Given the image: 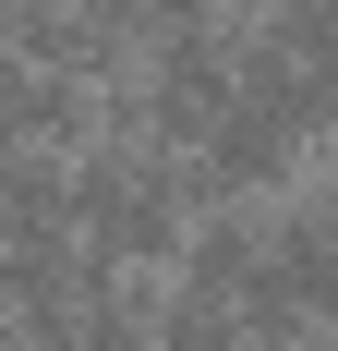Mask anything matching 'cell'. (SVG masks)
Returning a JSON list of instances; mask_svg holds the SVG:
<instances>
[{"mask_svg":"<svg viewBox=\"0 0 338 351\" xmlns=\"http://www.w3.org/2000/svg\"><path fill=\"white\" fill-rule=\"evenodd\" d=\"M302 121H290V109H278V97H254V85H242V97L230 109H218V134H205V170H218V182H230V194H278V182H290V170H302Z\"/></svg>","mask_w":338,"mask_h":351,"instance_id":"6da1fadb","label":"cell"},{"mask_svg":"<svg viewBox=\"0 0 338 351\" xmlns=\"http://www.w3.org/2000/svg\"><path fill=\"white\" fill-rule=\"evenodd\" d=\"M266 279L302 303L314 339H338V194H290V206H278V254H266Z\"/></svg>","mask_w":338,"mask_h":351,"instance_id":"7a4b0ae2","label":"cell"},{"mask_svg":"<svg viewBox=\"0 0 338 351\" xmlns=\"http://www.w3.org/2000/svg\"><path fill=\"white\" fill-rule=\"evenodd\" d=\"M157 327H169V351H278L242 303H205V291H181V279H169V315Z\"/></svg>","mask_w":338,"mask_h":351,"instance_id":"3957f363","label":"cell"}]
</instances>
